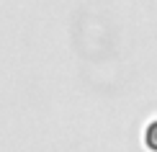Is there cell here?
<instances>
[{"label": "cell", "instance_id": "cell-1", "mask_svg": "<svg viewBox=\"0 0 157 152\" xmlns=\"http://www.w3.org/2000/svg\"><path fill=\"white\" fill-rule=\"evenodd\" d=\"M144 147L149 152H157V121H152L144 129Z\"/></svg>", "mask_w": 157, "mask_h": 152}]
</instances>
